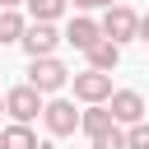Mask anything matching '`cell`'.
Listing matches in <instances>:
<instances>
[{"label":"cell","instance_id":"11","mask_svg":"<svg viewBox=\"0 0 149 149\" xmlns=\"http://www.w3.org/2000/svg\"><path fill=\"white\" fill-rule=\"evenodd\" d=\"M0 149H37V135H33V126H5L0 130Z\"/></svg>","mask_w":149,"mask_h":149},{"label":"cell","instance_id":"12","mask_svg":"<svg viewBox=\"0 0 149 149\" xmlns=\"http://www.w3.org/2000/svg\"><path fill=\"white\" fill-rule=\"evenodd\" d=\"M23 14L19 9H0V42H23Z\"/></svg>","mask_w":149,"mask_h":149},{"label":"cell","instance_id":"14","mask_svg":"<svg viewBox=\"0 0 149 149\" xmlns=\"http://www.w3.org/2000/svg\"><path fill=\"white\" fill-rule=\"evenodd\" d=\"M93 149H126V130H121V126H112V130L93 135Z\"/></svg>","mask_w":149,"mask_h":149},{"label":"cell","instance_id":"6","mask_svg":"<svg viewBox=\"0 0 149 149\" xmlns=\"http://www.w3.org/2000/svg\"><path fill=\"white\" fill-rule=\"evenodd\" d=\"M42 121H47V130H51L56 140L79 130V112H74V102H70V98H51V102L42 107Z\"/></svg>","mask_w":149,"mask_h":149},{"label":"cell","instance_id":"2","mask_svg":"<svg viewBox=\"0 0 149 149\" xmlns=\"http://www.w3.org/2000/svg\"><path fill=\"white\" fill-rule=\"evenodd\" d=\"M28 84H33L37 93H61V88L70 84V70H65L56 56H42V61L28 65Z\"/></svg>","mask_w":149,"mask_h":149},{"label":"cell","instance_id":"1","mask_svg":"<svg viewBox=\"0 0 149 149\" xmlns=\"http://www.w3.org/2000/svg\"><path fill=\"white\" fill-rule=\"evenodd\" d=\"M98 28H102L107 42L121 47V42H135V37H140V14H135L130 5H112V9L98 19Z\"/></svg>","mask_w":149,"mask_h":149},{"label":"cell","instance_id":"17","mask_svg":"<svg viewBox=\"0 0 149 149\" xmlns=\"http://www.w3.org/2000/svg\"><path fill=\"white\" fill-rule=\"evenodd\" d=\"M135 42H149V14H140V37Z\"/></svg>","mask_w":149,"mask_h":149},{"label":"cell","instance_id":"8","mask_svg":"<svg viewBox=\"0 0 149 149\" xmlns=\"http://www.w3.org/2000/svg\"><path fill=\"white\" fill-rule=\"evenodd\" d=\"M65 42H70L74 51H88L93 42H102V28H98V19H88V14L70 19V28H65Z\"/></svg>","mask_w":149,"mask_h":149},{"label":"cell","instance_id":"19","mask_svg":"<svg viewBox=\"0 0 149 149\" xmlns=\"http://www.w3.org/2000/svg\"><path fill=\"white\" fill-rule=\"evenodd\" d=\"M0 112H5V98H0Z\"/></svg>","mask_w":149,"mask_h":149},{"label":"cell","instance_id":"16","mask_svg":"<svg viewBox=\"0 0 149 149\" xmlns=\"http://www.w3.org/2000/svg\"><path fill=\"white\" fill-rule=\"evenodd\" d=\"M79 9H112V5H121V0H74Z\"/></svg>","mask_w":149,"mask_h":149},{"label":"cell","instance_id":"18","mask_svg":"<svg viewBox=\"0 0 149 149\" xmlns=\"http://www.w3.org/2000/svg\"><path fill=\"white\" fill-rule=\"evenodd\" d=\"M19 5H23V0H0V9H19Z\"/></svg>","mask_w":149,"mask_h":149},{"label":"cell","instance_id":"3","mask_svg":"<svg viewBox=\"0 0 149 149\" xmlns=\"http://www.w3.org/2000/svg\"><path fill=\"white\" fill-rule=\"evenodd\" d=\"M65 37L56 33V23H28L23 28V51H28V61H42V56H56V47H61Z\"/></svg>","mask_w":149,"mask_h":149},{"label":"cell","instance_id":"7","mask_svg":"<svg viewBox=\"0 0 149 149\" xmlns=\"http://www.w3.org/2000/svg\"><path fill=\"white\" fill-rule=\"evenodd\" d=\"M107 112H112L116 126H135V121H144V98H140L135 88H116V93L107 98Z\"/></svg>","mask_w":149,"mask_h":149},{"label":"cell","instance_id":"5","mask_svg":"<svg viewBox=\"0 0 149 149\" xmlns=\"http://www.w3.org/2000/svg\"><path fill=\"white\" fill-rule=\"evenodd\" d=\"M116 88H112V74H102V70H84V74H74V98L84 102V107H98V102H107Z\"/></svg>","mask_w":149,"mask_h":149},{"label":"cell","instance_id":"10","mask_svg":"<svg viewBox=\"0 0 149 149\" xmlns=\"http://www.w3.org/2000/svg\"><path fill=\"white\" fill-rule=\"evenodd\" d=\"M116 121H112V112H107V102H98V107H84L79 112V130L93 140V135H102V130H112Z\"/></svg>","mask_w":149,"mask_h":149},{"label":"cell","instance_id":"4","mask_svg":"<svg viewBox=\"0 0 149 149\" xmlns=\"http://www.w3.org/2000/svg\"><path fill=\"white\" fill-rule=\"evenodd\" d=\"M42 107H47V102H42V93H37L33 84H19V88L5 93V112H9L19 126H28L33 116H42Z\"/></svg>","mask_w":149,"mask_h":149},{"label":"cell","instance_id":"9","mask_svg":"<svg viewBox=\"0 0 149 149\" xmlns=\"http://www.w3.org/2000/svg\"><path fill=\"white\" fill-rule=\"evenodd\" d=\"M84 56H88V70H102V74H112V70H116V61H121V47L102 37V42H93Z\"/></svg>","mask_w":149,"mask_h":149},{"label":"cell","instance_id":"13","mask_svg":"<svg viewBox=\"0 0 149 149\" xmlns=\"http://www.w3.org/2000/svg\"><path fill=\"white\" fill-rule=\"evenodd\" d=\"M28 14H33V23H56L65 14V0H28Z\"/></svg>","mask_w":149,"mask_h":149},{"label":"cell","instance_id":"15","mask_svg":"<svg viewBox=\"0 0 149 149\" xmlns=\"http://www.w3.org/2000/svg\"><path fill=\"white\" fill-rule=\"evenodd\" d=\"M126 149H149V121L126 126Z\"/></svg>","mask_w":149,"mask_h":149}]
</instances>
